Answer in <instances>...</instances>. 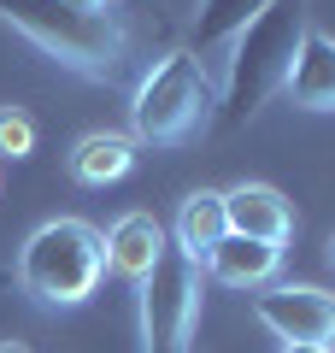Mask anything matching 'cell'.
<instances>
[{
    "instance_id": "3957f363",
    "label": "cell",
    "mask_w": 335,
    "mask_h": 353,
    "mask_svg": "<svg viewBox=\"0 0 335 353\" xmlns=\"http://www.w3.org/2000/svg\"><path fill=\"white\" fill-rule=\"evenodd\" d=\"M0 24L18 30L36 53H48L53 65L88 77V83H112V71L130 48V36L112 18H83L65 0H0Z\"/></svg>"
},
{
    "instance_id": "30bf717a",
    "label": "cell",
    "mask_w": 335,
    "mask_h": 353,
    "mask_svg": "<svg viewBox=\"0 0 335 353\" xmlns=\"http://www.w3.org/2000/svg\"><path fill=\"white\" fill-rule=\"evenodd\" d=\"M200 271H206L212 283H223V289L259 294L265 283H276V271H283V248H271V241H247V236H223L218 248L206 253Z\"/></svg>"
},
{
    "instance_id": "5bb4252c",
    "label": "cell",
    "mask_w": 335,
    "mask_h": 353,
    "mask_svg": "<svg viewBox=\"0 0 335 353\" xmlns=\"http://www.w3.org/2000/svg\"><path fill=\"white\" fill-rule=\"evenodd\" d=\"M36 153V118L24 106H0V159H30Z\"/></svg>"
},
{
    "instance_id": "9a60e30c",
    "label": "cell",
    "mask_w": 335,
    "mask_h": 353,
    "mask_svg": "<svg viewBox=\"0 0 335 353\" xmlns=\"http://www.w3.org/2000/svg\"><path fill=\"white\" fill-rule=\"evenodd\" d=\"M71 12H83V18H112V0H65Z\"/></svg>"
},
{
    "instance_id": "8992f818",
    "label": "cell",
    "mask_w": 335,
    "mask_h": 353,
    "mask_svg": "<svg viewBox=\"0 0 335 353\" xmlns=\"http://www.w3.org/2000/svg\"><path fill=\"white\" fill-rule=\"evenodd\" d=\"M253 318L283 347H335V294L318 283H265L253 294Z\"/></svg>"
},
{
    "instance_id": "7c38bea8",
    "label": "cell",
    "mask_w": 335,
    "mask_h": 353,
    "mask_svg": "<svg viewBox=\"0 0 335 353\" xmlns=\"http://www.w3.org/2000/svg\"><path fill=\"white\" fill-rule=\"evenodd\" d=\"M230 236L223 224V189H194L183 206H176V224H171V253H183L188 265H206V253ZM206 277V271H200Z\"/></svg>"
},
{
    "instance_id": "6da1fadb",
    "label": "cell",
    "mask_w": 335,
    "mask_h": 353,
    "mask_svg": "<svg viewBox=\"0 0 335 353\" xmlns=\"http://www.w3.org/2000/svg\"><path fill=\"white\" fill-rule=\"evenodd\" d=\"M106 283V236L88 218H48L18 248V289L48 312L88 306Z\"/></svg>"
},
{
    "instance_id": "52a82bcc",
    "label": "cell",
    "mask_w": 335,
    "mask_h": 353,
    "mask_svg": "<svg viewBox=\"0 0 335 353\" xmlns=\"http://www.w3.org/2000/svg\"><path fill=\"white\" fill-rule=\"evenodd\" d=\"M223 224H230V236L288 248L294 241V206L271 183H236V189H223Z\"/></svg>"
},
{
    "instance_id": "5b68a950",
    "label": "cell",
    "mask_w": 335,
    "mask_h": 353,
    "mask_svg": "<svg viewBox=\"0 0 335 353\" xmlns=\"http://www.w3.org/2000/svg\"><path fill=\"white\" fill-rule=\"evenodd\" d=\"M200 330V265L165 253L141 283V353H194Z\"/></svg>"
},
{
    "instance_id": "7a4b0ae2",
    "label": "cell",
    "mask_w": 335,
    "mask_h": 353,
    "mask_svg": "<svg viewBox=\"0 0 335 353\" xmlns=\"http://www.w3.org/2000/svg\"><path fill=\"white\" fill-rule=\"evenodd\" d=\"M212 130V77L188 48H171L141 71L130 94V141L136 148H188Z\"/></svg>"
},
{
    "instance_id": "8fae6325",
    "label": "cell",
    "mask_w": 335,
    "mask_h": 353,
    "mask_svg": "<svg viewBox=\"0 0 335 353\" xmlns=\"http://www.w3.org/2000/svg\"><path fill=\"white\" fill-rule=\"evenodd\" d=\"M65 165H71V176L83 189H106V183H124L136 171V141L118 136V130H88V136L71 141Z\"/></svg>"
},
{
    "instance_id": "ac0fdd59",
    "label": "cell",
    "mask_w": 335,
    "mask_h": 353,
    "mask_svg": "<svg viewBox=\"0 0 335 353\" xmlns=\"http://www.w3.org/2000/svg\"><path fill=\"white\" fill-rule=\"evenodd\" d=\"M329 265H335V236H329Z\"/></svg>"
},
{
    "instance_id": "277c9868",
    "label": "cell",
    "mask_w": 335,
    "mask_h": 353,
    "mask_svg": "<svg viewBox=\"0 0 335 353\" xmlns=\"http://www.w3.org/2000/svg\"><path fill=\"white\" fill-rule=\"evenodd\" d=\"M300 30H306L300 0H271V6L230 41V59H223V106H230V118H253L265 106V94L283 88L288 59H294V48H300Z\"/></svg>"
},
{
    "instance_id": "e0dca14e",
    "label": "cell",
    "mask_w": 335,
    "mask_h": 353,
    "mask_svg": "<svg viewBox=\"0 0 335 353\" xmlns=\"http://www.w3.org/2000/svg\"><path fill=\"white\" fill-rule=\"evenodd\" d=\"M0 353H24V347H18V341H0Z\"/></svg>"
},
{
    "instance_id": "ba28073f",
    "label": "cell",
    "mask_w": 335,
    "mask_h": 353,
    "mask_svg": "<svg viewBox=\"0 0 335 353\" xmlns=\"http://www.w3.org/2000/svg\"><path fill=\"white\" fill-rule=\"evenodd\" d=\"M100 236H106V271L136 283V289L153 277V265L171 253V230L153 212H124V218H112V230H100Z\"/></svg>"
},
{
    "instance_id": "4fadbf2b",
    "label": "cell",
    "mask_w": 335,
    "mask_h": 353,
    "mask_svg": "<svg viewBox=\"0 0 335 353\" xmlns=\"http://www.w3.org/2000/svg\"><path fill=\"white\" fill-rule=\"evenodd\" d=\"M271 0H200V12H194V59L206 65V53H223L230 41L241 36V30L253 24V18L265 12Z\"/></svg>"
},
{
    "instance_id": "9c48e42d",
    "label": "cell",
    "mask_w": 335,
    "mask_h": 353,
    "mask_svg": "<svg viewBox=\"0 0 335 353\" xmlns=\"http://www.w3.org/2000/svg\"><path fill=\"white\" fill-rule=\"evenodd\" d=\"M283 94L300 112H335V36L323 24L300 30V48H294V59H288Z\"/></svg>"
},
{
    "instance_id": "2e32d148",
    "label": "cell",
    "mask_w": 335,
    "mask_h": 353,
    "mask_svg": "<svg viewBox=\"0 0 335 353\" xmlns=\"http://www.w3.org/2000/svg\"><path fill=\"white\" fill-rule=\"evenodd\" d=\"M276 353H335V347H276Z\"/></svg>"
}]
</instances>
